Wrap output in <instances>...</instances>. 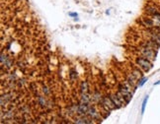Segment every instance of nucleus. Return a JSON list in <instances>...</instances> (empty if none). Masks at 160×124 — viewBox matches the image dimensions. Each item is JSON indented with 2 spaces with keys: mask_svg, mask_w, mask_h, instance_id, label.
<instances>
[{
  "mask_svg": "<svg viewBox=\"0 0 160 124\" xmlns=\"http://www.w3.org/2000/svg\"><path fill=\"white\" fill-rule=\"evenodd\" d=\"M147 81H148V79H147L146 77H142V78H140L139 80V82H137V86H139V87H142V86L144 85Z\"/></svg>",
  "mask_w": 160,
  "mask_h": 124,
  "instance_id": "obj_9",
  "label": "nucleus"
},
{
  "mask_svg": "<svg viewBox=\"0 0 160 124\" xmlns=\"http://www.w3.org/2000/svg\"><path fill=\"white\" fill-rule=\"evenodd\" d=\"M37 98V103L39 104L40 106H41L43 109H47V101L46 98H44V97L43 96H40V95H38V96L36 97Z\"/></svg>",
  "mask_w": 160,
  "mask_h": 124,
  "instance_id": "obj_4",
  "label": "nucleus"
},
{
  "mask_svg": "<svg viewBox=\"0 0 160 124\" xmlns=\"http://www.w3.org/2000/svg\"><path fill=\"white\" fill-rule=\"evenodd\" d=\"M136 64L142 70L143 72H148L150 69L153 67L152 61L147 59L144 56H137L136 57Z\"/></svg>",
  "mask_w": 160,
  "mask_h": 124,
  "instance_id": "obj_2",
  "label": "nucleus"
},
{
  "mask_svg": "<svg viewBox=\"0 0 160 124\" xmlns=\"http://www.w3.org/2000/svg\"><path fill=\"white\" fill-rule=\"evenodd\" d=\"M68 15L70 16V17H74V18H77L78 17V14L77 13H72V12L68 13Z\"/></svg>",
  "mask_w": 160,
  "mask_h": 124,
  "instance_id": "obj_11",
  "label": "nucleus"
},
{
  "mask_svg": "<svg viewBox=\"0 0 160 124\" xmlns=\"http://www.w3.org/2000/svg\"><path fill=\"white\" fill-rule=\"evenodd\" d=\"M110 10H111V9H108V10L106 11V14L107 15H110Z\"/></svg>",
  "mask_w": 160,
  "mask_h": 124,
  "instance_id": "obj_13",
  "label": "nucleus"
},
{
  "mask_svg": "<svg viewBox=\"0 0 160 124\" xmlns=\"http://www.w3.org/2000/svg\"><path fill=\"white\" fill-rule=\"evenodd\" d=\"M148 98H149V96L147 95V96H145V98H143L142 101V103H141V114L144 113L145 111V109H146V104H147V101H148Z\"/></svg>",
  "mask_w": 160,
  "mask_h": 124,
  "instance_id": "obj_7",
  "label": "nucleus"
},
{
  "mask_svg": "<svg viewBox=\"0 0 160 124\" xmlns=\"http://www.w3.org/2000/svg\"><path fill=\"white\" fill-rule=\"evenodd\" d=\"M89 85L87 81H82L80 84V93H89L88 92Z\"/></svg>",
  "mask_w": 160,
  "mask_h": 124,
  "instance_id": "obj_5",
  "label": "nucleus"
},
{
  "mask_svg": "<svg viewBox=\"0 0 160 124\" xmlns=\"http://www.w3.org/2000/svg\"><path fill=\"white\" fill-rule=\"evenodd\" d=\"M153 85H154V86H158V85H160V80H159V81H157V82H155Z\"/></svg>",
  "mask_w": 160,
  "mask_h": 124,
  "instance_id": "obj_12",
  "label": "nucleus"
},
{
  "mask_svg": "<svg viewBox=\"0 0 160 124\" xmlns=\"http://www.w3.org/2000/svg\"><path fill=\"white\" fill-rule=\"evenodd\" d=\"M69 78H70V80H71V82H74L76 80V78H77V72L75 71V69H70Z\"/></svg>",
  "mask_w": 160,
  "mask_h": 124,
  "instance_id": "obj_6",
  "label": "nucleus"
},
{
  "mask_svg": "<svg viewBox=\"0 0 160 124\" xmlns=\"http://www.w3.org/2000/svg\"><path fill=\"white\" fill-rule=\"evenodd\" d=\"M26 84H27V80H26V79H20V80L17 81V86H18L19 88H23Z\"/></svg>",
  "mask_w": 160,
  "mask_h": 124,
  "instance_id": "obj_10",
  "label": "nucleus"
},
{
  "mask_svg": "<svg viewBox=\"0 0 160 124\" xmlns=\"http://www.w3.org/2000/svg\"><path fill=\"white\" fill-rule=\"evenodd\" d=\"M41 91H43V93L44 94V96H50V94H52V92H50V89L47 87V86L44 85L43 88H41Z\"/></svg>",
  "mask_w": 160,
  "mask_h": 124,
  "instance_id": "obj_8",
  "label": "nucleus"
},
{
  "mask_svg": "<svg viewBox=\"0 0 160 124\" xmlns=\"http://www.w3.org/2000/svg\"><path fill=\"white\" fill-rule=\"evenodd\" d=\"M136 52L139 53L141 56L146 57L150 61H154L156 59V55H157V49H154L152 47H147V46H140L137 47Z\"/></svg>",
  "mask_w": 160,
  "mask_h": 124,
  "instance_id": "obj_1",
  "label": "nucleus"
},
{
  "mask_svg": "<svg viewBox=\"0 0 160 124\" xmlns=\"http://www.w3.org/2000/svg\"><path fill=\"white\" fill-rule=\"evenodd\" d=\"M87 116L90 117L91 119H94V120H97L100 118V114L97 111V109H95L94 106H89L88 107V110H87Z\"/></svg>",
  "mask_w": 160,
  "mask_h": 124,
  "instance_id": "obj_3",
  "label": "nucleus"
}]
</instances>
